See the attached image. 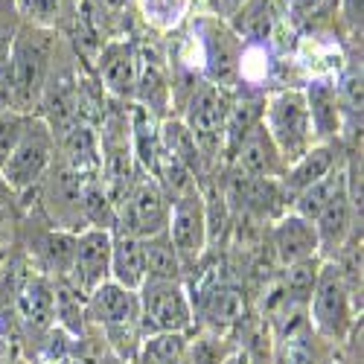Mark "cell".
<instances>
[{
  "label": "cell",
  "mask_w": 364,
  "mask_h": 364,
  "mask_svg": "<svg viewBox=\"0 0 364 364\" xmlns=\"http://www.w3.org/2000/svg\"><path fill=\"white\" fill-rule=\"evenodd\" d=\"M184 364H187V361H184Z\"/></svg>",
  "instance_id": "35"
},
{
  "label": "cell",
  "mask_w": 364,
  "mask_h": 364,
  "mask_svg": "<svg viewBox=\"0 0 364 364\" xmlns=\"http://www.w3.org/2000/svg\"><path fill=\"white\" fill-rule=\"evenodd\" d=\"M306 94V108L312 119V134L318 137H336L341 129V97L336 94V87H329L326 82H315Z\"/></svg>",
  "instance_id": "23"
},
{
  "label": "cell",
  "mask_w": 364,
  "mask_h": 364,
  "mask_svg": "<svg viewBox=\"0 0 364 364\" xmlns=\"http://www.w3.org/2000/svg\"><path fill=\"white\" fill-rule=\"evenodd\" d=\"M166 236L172 248L181 257L184 271H196L204 259L207 242H210V228H207V210H204V196L201 190L187 193L175 201H169V222H166Z\"/></svg>",
  "instance_id": "10"
},
{
  "label": "cell",
  "mask_w": 364,
  "mask_h": 364,
  "mask_svg": "<svg viewBox=\"0 0 364 364\" xmlns=\"http://www.w3.org/2000/svg\"><path fill=\"white\" fill-rule=\"evenodd\" d=\"M38 364H68V361H38Z\"/></svg>",
  "instance_id": "34"
},
{
  "label": "cell",
  "mask_w": 364,
  "mask_h": 364,
  "mask_svg": "<svg viewBox=\"0 0 364 364\" xmlns=\"http://www.w3.org/2000/svg\"><path fill=\"white\" fill-rule=\"evenodd\" d=\"M12 41L15 29L0 23V108H9L12 102Z\"/></svg>",
  "instance_id": "28"
},
{
  "label": "cell",
  "mask_w": 364,
  "mask_h": 364,
  "mask_svg": "<svg viewBox=\"0 0 364 364\" xmlns=\"http://www.w3.org/2000/svg\"><path fill=\"white\" fill-rule=\"evenodd\" d=\"M230 102H233L230 90H225V87H219L213 82H201V85H196L190 90L184 126L196 140V149H198L201 161H213L222 151Z\"/></svg>",
  "instance_id": "8"
},
{
  "label": "cell",
  "mask_w": 364,
  "mask_h": 364,
  "mask_svg": "<svg viewBox=\"0 0 364 364\" xmlns=\"http://www.w3.org/2000/svg\"><path fill=\"white\" fill-rule=\"evenodd\" d=\"M55 33L47 26H23L12 41V102L21 114H36L53 76Z\"/></svg>",
  "instance_id": "2"
},
{
  "label": "cell",
  "mask_w": 364,
  "mask_h": 364,
  "mask_svg": "<svg viewBox=\"0 0 364 364\" xmlns=\"http://www.w3.org/2000/svg\"><path fill=\"white\" fill-rule=\"evenodd\" d=\"M347 15H350L353 23L361 21V0H347Z\"/></svg>",
  "instance_id": "31"
},
{
  "label": "cell",
  "mask_w": 364,
  "mask_h": 364,
  "mask_svg": "<svg viewBox=\"0 0 364 364\" xmlns=\"http://www.w3.org/2000/svg\"><path fill=\"white\" fill-rule=\"evenodd\" d=\"M321 265H323V259L315 257V259H306V262H297V265L283 268V277L277 283V289L283 291V297H289L291 303H300V306L309 309V297L315 291Z\"/></svg>",
  "instance_id": "27"
},
{
  "label": "cell",
  "mask_w": 364,
  "mask_h": 364,
  "mask_svg": "<svg viewBox=\"0 0 364 364\" xmlns=\"http://www.w3.org/2000/svg\"><path fill=\"white\" fill-rule=\"evenodd\" d=\"M97 70H100V82L117 100H134L137 94V50L132 44L114 41L105 44L100 58H97Z\"/></svg>",
  "instance_id": "16"
},
{
  "label": "cell",
  "mask_w": 364,
  "mask_h": 364,
  "mask_svg": "<svg viewBox=\"0 0 364 364\" xmlns=\"http://www.w3.org/2000/svg\"><path fill=\"white\" fill-rule=\"evenodd\" d=\"M111 242L114 233L102 228H85L76 233V251H73V265L68 283L79 294L97 291L102 283L111 280Z\"/></svg>",
  "instance_id": "12"
},
{
  "label": "cell",
  "mask_w": 364,
  "mask_h": 364,
  "mask_svg": "<svg viewBox=\"0 0 364 364\" xmlns=\"http://www.w3.org/2000/svg\"><path fill=\"white\" fill-rule=\"evenodd\" d=\"M277 23V6L271 0H248L233 21V33L242 41H265Z\"/></svg>",
  "instance_id": "25"
},
{
  "label": "cell",
  "mask_w": 364,
  "mask_h": 364,
  "mask_svg": "<svg viewBox=\"0 0 364 364\" xmlns=\"http://www.w3.org/2000/svg\"><path fill=\"white\" fill-rule=\"evenodd\" d=\"M53 161H55V137L47 129L44 119L33 114L21 140L9 151L4 166H0V184L18 196L36 190L44 181V175L50 172Z\"/></svg>",
  "instance_id": "4"
},
{
  "label": "cell",
  "mask_w": 364,
  "mask_h": 364,
  "mask_svg": "<svg viewBox=\"0 0 364 364\" xmlns=\"http://www.w3.org/2000/svg\"><path fill=\"white\" fill-rule=\"evenodd\" d=\"M329 364H344V358H341V353H338V350H336V355H332V361H329Z\"/></svg>",
  "instance_id": "33"
},
{
  "label": "cell",
  "mask_w": 364,
  "mask_h": 364,
  "mask_svg": "<svg viewBox=\"0 0 364 364\" xmlns=\"http://www.w3.org/2000/svg\"><path fill=\"white\" fill-rule=\"evenodd\" d=\"M222 196L230 210L257 222H277L289 210V198L277 178H248L233 172Z\"/></svg>",
  "instance_id": "11"
},
{
  "label": "cell",
  "mask_w": 364,
  "mask_h": 364,
  "mask_svg": "<svg viewBox=\"0 0 364 364\" xmlns=\"http://www.w3.org/2000/svg\"><path fill=\"white\" fill-rule=\"evenodd\" d=\"M262 126L274 140L280 158L286 161V169L315 146L312 119L303 90H280V94L271 97L262 108Z\"/></svg>",
  "instance_id": "5"
},
{
  "label": "cell",
  "mask_w": 364,
  "mask_h": 364,
  "mask_svg": "<svg viewBox=\"0 0 364 364\" xmlns=\"http://www.w3.org/2000/svg\"><path fill=\"white\" fill-rule=\"evenodd\" d=\"M306 312H309V326L332 347H341L353 336V329L361 323V300L353 294L341 268L332 259H323L321 265Z\"/></svg>",
  "instance_id": "3"
},
{
  "label": "cell",
  "mask_w": 364,
  "mask_h": 364,
  "mask_svg": "<svg viewBox=\"0 0 364 364\" xmlns=\"http://www.w3.org/2000/svg\"><path fill=\"white\" fill-rule=\"evenodd\" d=\"M344 178H347V169H344V164L336 169V172H329L326 178H321V181H315L312 187H306L303 193H297L294 198H291V213L294 216H300V219H309V222H315L318 219V213L326 207V201L338 193V187L344 184Z\"/></svg>",
  "instance_id": "24"
},
{
  "label": "cell",
  "mask_w": 364,
  "mask_h": 364,
  "mask_svg": "<svg viewBox=\"0 0 364 364\" xmlns=\"http://www.w3.org/2000/svg\"><path fill=\"white\" fill-rule=\"evenodd\" d=\"M338 347L326 344L318 332L306 323L294 332L274 338V358L271 364H329Z\"/></svg>",
  "instance_id": "17"
},
{
  "label": "cell",
  "mask_w": 364,
  "mask_h": 364,
  "mask_svg": "<svg viewBox=\"0 0 364 364\" xmlns=\"http://www.w3.org/2000/svg\"><path fill=\"white\" fill-rule=\"evenodd\" d=\"M271 251H274V262L280 268L321 257V242H318L315 225L309 219L294 216L289 210V213H283L271 225Z\"/></svg>",
  "instance_id": "14"
},
{
  "label": "cell",
  "mask_w": 364,
  "mask_h": 364,
  "mask_svg": "<svg viewBox=\"0 0 364 364\" xmlns=\"http://www.w3.org/2000/svg\"><path fill=\"white\" fill-rule=\"evenodd\" d=\"M336 169H338V151H336V146H332V143H318V146H312L306 155L297 158V161L286 169V175L280 178V184H283V193H286L289 204H291V198H294L297 193H303L306 187H312L315 181L326 178L329 172H336Z\"/></svg>",
  "instance_id": "18"
},
{
  "label": "cell",
  "mask_w": 364,
  "mask_h": 364,
  "mask_svg": "<svg viewBox=\"0 0 364 364\" xmlns=\"http://www.w3.org/2000/svg\"><path fill=\"white\" fill-rule=\"evenodd\" d=\"M97 4L102 9H119V6H123V0H97Z\"/></svg>",
  "instance_id": "32"
},
{
  "label": "cell",
  "mask_w": 364,
  "mask_h": 364,
  "mask_svg": "<svg viewBox=\"0 0 364 364\" xmlns=\"http://www.w3.org/2000/svg\"><path fill=\"white\" fill-rule=\"evenodd\" d=\"M137 300L143 338L158 336V332H190L196 323L187 283L143 280V286L137 289Z\"/></svg>",
  "instance_id": "7"
},
{
  "label": "cell",
  "mask_w": 364,
  "mask_h": 364,
  "mask_svg": "<svg viewBox=\"0 0 364 364\" xmlns=\"http://www.w3.org/2000/svg\"><path fill=\"white\" fill-rule=\"evenodd\" d=\"M230 169L236 175H248V178H283L286 175V161L280 158V151L265 132L262 119L236 143V149L228 155Z\"/></svg>",
  "instance_id": "13"
},
{
  "label": "cell",
  "mask_w": 364,
  "mask_h": 364,
  "mask_svg": "<svg viewBox=\"0 0 364 364\" xmlns=\"http://www.w3.org/2000/svg\"><path fill=\"white\" fill-rule=\"evenodd\" d=\"M73 251H76V233L58 230V228L44 230L41 239L33 245L41 274L50 280H68L70 265H73Z\"/></svg>",
  "instance_id": "19"
},
{
  "label": "cell",
  "mask_w": 364,
  "mask_h": 364,
  "mask_svg": "<svg viewBox=\"0 0 364 364\" xmlns=\"http://www.w3.org/2000/svg\"><path fill=\"white\" fill-rule=\"evenodd\" d=\"M21 12L33 21V26H47L55 23L58 12H62V0H18Z\"/></svg>",
  "instance_id": "29"
},
{
  "label": "cell",
  "mask_w": 364,
  "mask_h": 364,
  "mask_svg": "<svg viewBox=\"0 0 364 364\" xmlns=\"http://www.w3.org/2000/svg\"><path fill=\"white\" fill-rule=\"evenodd\" d=\"M143 262H146V280H172V283L187 280V271L181 265V257L172 248L166 230L143 239Z\"/></svg>",
  "instance_id": "21"
},
{
  "label": "cell",
  "mask_w": 364,
  "mask_h": 364,
  "mask_svg": "<svg viewBox=\"0 0 364 364\" xmlns=\"http://www.w3.org/2000/svg\"><path fill=\"white\" fill-rule=\"evenodd\" d=\"M190 303H193V326L216 329V332H233L239 323L251 318L248 294L239 283L230 277H207L196 289H190Z\"/></svg>",
  "instance_id": "6"
},
{
  "label": "cell",
  "mask_w": 364,
  "mask_h": 364,
  "mask_svg": "<svg viewBox=\"0 0 364 364\" xmlns=\"http://www.w3.org/2000/svg\"><path fill=\"white\" fill-rule=\"evenodd\" d=\"M85 312H87V326L100 332V338L105 341L111 355H117L126 364L137 361V353L143 344L137 291L108 280L97 291L87 294Z\"/></svg>",
  "instance_id": "1"
},
{
  "label": "cell",
  "mask_w": 364,
  "mask_h": 364,
  "mask_svg": "<svg viewBox=\"0 0 364 364\" xmlns=\"http://www.w3.org/2000/svg\"><path fill=\"white\" fill-rule=\"evenodd\" d=\"M169 222V198L151 175L137 178L117 204V228L114 233H126L134 239H149L166 230Z\"/></svg>",
  "instance_id": "9"
},
{
  "label": "cell",
  "mask_w": 364,
  "mask_h": 364,
  "mask_svg": "<svg viewBox=\"0 0 364 364\" xmlns=\"http://www.w3.org/2000/svg\"><path fill=\"white\" fill-rule=\"evenodd\" d=\"M190 332H158L146 336L134 364H184Z\"/></svg>",
  "instance_id": "26"
},
{
  "label": "cell",
  "mask_w": 364,
  "mask_h": 364,
  "mask_svg": "<svg viewBox=\"0 0 364 364\" xmlns=\"http://www.w3.org/2000/svg\"><path fill=\"white\" fill-rule=\"evenodd\" d=\"M111 280L123 289L137 291L146 280V262H143V239L114 233L111 242Z\"/></svg>",
  "instance_id": "20"
},
{
  "label": "cell",
  "mask_w": 364,
  "mask_h": 364,
  "mask_svg": "<svg viewBox=\"0 0 364 364\" xmlns=\"http://www.w3.org/2000/svg\"><path fill=\"white\" fill-rule=\"evenodd\" d=\"M236 350H239L236 332L193 326L187 341V364H225Z\"/></svg>",
  "instance_id": "22"
},
{
  "label": "cell",
  "mask_w": 364,
  "mask_h": 364,
  "mask_svg": "<svg viewBox=\"0 0 364 364\" xmlns=\"http://www.w3.org/2000/svg\"><path fill=\"white\" fill-rule=\"evenodd\" d=\"M9 239H12V213L4 204V198H0V254L9 248Z\"/></svg>",
  "instance_id": "30"
},
{
  "label": "cell",
  "mask_w": 364,
  "mask_h": 364,
  "mask_svg": "<svg viewBox=\"0 0 364 364\" xmlns=\"http://www.w3.org/2000/svg\"><path fill=\"white\" fill-rule=\"evenodd\" d=\"M204 50H207V73L210 82L230 90L239 82V58L242 47L233 29H225L219 23H204Z\"/></svg>",
  "instance_id": "15"
}]
</instances>
